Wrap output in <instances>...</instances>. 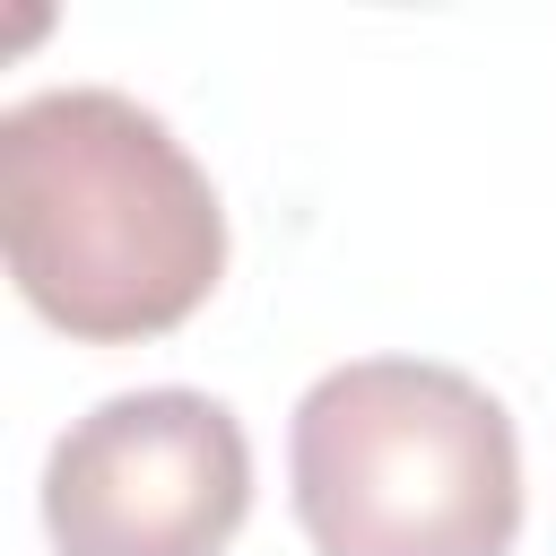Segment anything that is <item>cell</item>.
Instances as JSON below:
<instances>
[{
    "label": "cell",
    "instance_id": "cell-1",
    "mask_svg": "<svg viewBox=\"0 0 556 556\" xmlns=\"http://www.w3.org/2000/svg\"><path fill=\"white\" fill-rule=\"evenodd\" d=\"M0 252L52 330L122 348L208 304L226 208L165 113L122 87H43L0 113Z\"/></svg>",
    "mask_w": 556,
    "mask_h": 556
},
{
    "label": "cell",
    "instance_id": "cell-2",
    "mask_svg": "<svg viewBox=\"0 0 556 556\" xmlns=\"http://www.w3.org/2000/svg\"><path fill=\"white\" fill-rule=\"evenodd\" d=\"M287 495L321 556H504L521 539V434L460 365L356 356L295 400Z\"/></svg>",
    "mask_w": 556,
    "mask_h": 556
},
{
    "label": "cell",
    "instance_id": "cell-3",
    "mask_svg": "<svg viewBox=\"0 0 556 556\" xmlns=\"http://www.w3.org/2000/svg\"><path fill=\"white\" fill-rule=\"evenodd\" d=\"M243 513V417L182 382L96 400L43 460V530L61 556H217Z\"/></svg>",
    "mask_w": 556,
    "mask_h": 556
}]
</instances>
